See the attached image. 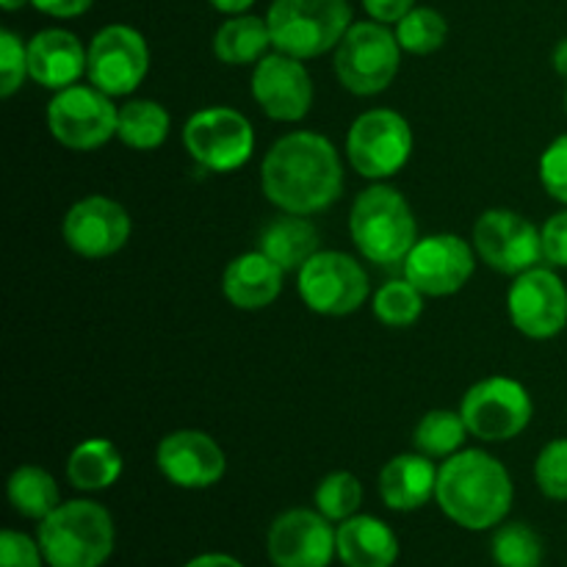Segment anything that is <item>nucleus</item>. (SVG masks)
I'll use <instances>...</instances> for the list:
<instances>
[{"label": "nucleus", "instance_id": "423d86ee", "mask_svg": "<svg viewBox=\"0 0 567 567\" xmlns=\"http://www.w3.org/2000/svg\"><path fill=\"white\" fill-rule=\"evenodd\" d=\"M402 64V44L385 22H354L336 48V75L358 97L385 92Z\"/></svg>", "mask_w": 567, "mask_h": 567}, {"label": "nucleus", "instance_id": "a19ab883", "mask_svg": "<svg viewBox=\"0 0 567 567\" xmlns=\"http://www.w3.org/2000/svg\"><path fill=\"white\" fill-rule=\"evenodd\" d=\"M183 567H244V563H238L230 554H199V557L188 559Z\"/></svg>", "mask_w": 567, "mask_h": 567}, {"label": "nucleus", "instance_id": "473e14b6", "mask_svg": "<svg viewBox=\"0 0 567 567\" xmlns=\"http://www.w3.org/2000/svg\"><path fill=\"white\" fill-rule=\"evenodd\" d=\"M374 316L385 327H410L419 321L424 313V293L402 277V280H391L374 293Z\"/></svg>", "mask_w": 567, "mask_h": 567}, {"label": "nucleus", "instance_id": "4c0bfd02", "mask_svg": "<svg viewBox=\"0 0 567 567\" xmlns=\"http://www.w3.org/2000/svg\"><path fill=\"white\" fill-rule=\"evenodd\" d=\"M543 260L554 269H567V208L543 225Z\"/></svg>", "mask_w": 567, "mask_h": 567}, {"label": "nucleus", "instance_id": "f8f14e48", "mask_svg": "<svg viewBox=\"0 0 567 567\" xmlns=\"http://www.w3.org/2000/svg\"><path fill=\"white\" fill-rule=\"evenodd\" d=\"M476 255L502 275H524L543 260V233L526 216L493 208L474 225Z\"/></svg>", "mask_w": 567, "mask_h": 567}, {"label": "nucleus", "instance_id": "79ce46f5", "mask_svg": "<svg viewBox=\"0 0 567 567\" xmlns=\"http://www.w3.org/2000/svg\"><path fill=\"white\" fill-rule=\"evenodd\" d=\"M216 11H225V14H244L255 0H208Z\"/></svg>", "mask_w": 567, "mask_h": 567}, {"label": "nucleus", "instance_id": "f3484780", "mask_svg": "<svg viewBox=\"0 0 567 567\" xmlns=\"http://www.w3.org/2000/svg\"><path fill=\"white\" fill-rule=\"evenodd\" d=\"M252 97L269 120L299 122L313 105V81L302 59L288 53H266L255 64Z\"/></svg>", "mask_w": 567, "mask_h": 567}, {"label": "nucleus", "instance_id": "412c9836", "mask_svg": "<svg viewBox=\"0 0 567 567\" xmlns=\"http://www.w3.org/2000/svg\"><path fill=\"white\" fill-rule=\"evenodd\" d=\"M282 275L286 271L269 255L255 249V252H244L236 260H230L225 277H221V291L230 299L233 308L264 310L280 297Z\"/></svg>", "mask_w": 567, "mask_h": 567}, {"label": "nucleus", "instance_id": "bb28decb", "mask_svg": "<svg viewBox=\"0 0 567 567\" xmlns=\"http://www.w3.org/2000/svg\"><path fill=\"white\" fill-rule=\"evenodd\" d=\"M169 111L153 100H131L120 109V125L116 136L131 150H155L169 136Z\"/></svg>", "mask_w": 567, "mask_h": 567}, {"label": "nucleus", "instance_id": "9b49d317", "mask_svg": "<svg viewBox=\"0 0 567 567\" xmlns=\"http://www.w3.org/2000/svg\"><path fill=\"white\" fill-rule=\"evenodd\" d=\"M302 302L321 316H349L369 299L371 286L363 266L347 252H316L299 269Z\"/></svg>", "mask_w": 567, "mask_h": 567}, {"label": "nucleus", "instance_id": "ddd939ff", "mask_svg": "<svg viewBox=\"0 0 567 567\" xmlns=\"http://www.w3.org/2000/svg\"><path fill=\"white\" fill-rule=\"evenodd\" d=\"M147 70L150 50L136 28L105 25L89 44V83L111 97L136 92Z\"/></svg>", "mask_w": 567, "mask_h": 567}, {"label": "nucleus", "instance_id": "72a5a7b5", "mask_svg": "<svg viewBox=\"0 0 567 567\" xmlns=\"http://www.w3.org/2000/svg\"><path fill=\"white\" fill-rule=\"evenodd\" d=\"M535 482L551 502H567V437L546 443L537 454Z\"/></svg>", "mask_w": 567, "mask_h": 567}, {"label": "nucleus", "instance_id": "9d476101", "mask_svg": "<svg viewBox=\"0 0 567 567\" xmlns=\"http://www.w3.org/2000/svg\"><path fill=\"white\" fill-rule=\"evenodd\" d=\"M183 144L203 169L236 172L252 158L255 131L241 111L214 105L188 116Z\"/></svg>", "mask_w": 567, "mask_h": 567}, {"label": "nucleus", "instance_id": "f704fd0d", "mask_svg": "<svg viewBox=\"0 0 567 567\" xmlns=\"http://www.w3.org/2000/svg\"><path fill=\"white\" fill-rule=\"evenodd\" d=\"M28 75V44L11 31H0V94L11 97Z\"/></svg>", "mask_w": 567, "mask_h": 567}, {"label": "nucleus", "instance_id": "0eeeda50", "mask_svg": "<svg viewBox=\"0 0 567 567\" xmlns=\"http://www.w3.org/2000/svg\"><path fill=\"white\" fill-rule=\"evenodd\" d=\"M413 153V131L402 114L374 109L360 114L347 133V155L354 172L369 181L393 177Z\"/></svg>", "mask_w": 567, "mask_h": 567}, {"label": "nucleus", "instance_id": "58836bf2", "mask_svg": "<svg viewBox=\"0 0 567 567\" xmlns=\"http://www.w3.org/2000/svg\"><path fill=\"white\" fill-rule=\"evenodd\" d=\"M365 11H369L371 20L377 22H399L410 9L415 6V0H363Z\"/></svg>", "mask_w": 567, "mask_h": 567}, {"label": "nucleus", "instance_id": "c03bdc74", "mask_svg": "<svg viewBox=\"0 0 567 567\" xmlns=\"http://www.w3.org/2000/svg\"><path fill=\"white\" fill-rule=\"evenodd\" d=\"M25 3H31V0H0V6H3L6 11H14V9H20V6H25Z\"/></svg>", "mask_w": 567, "mask_h": 567}, {"label": "nucleus", "instance_id": "39448f33", "mask_svg": "<svg viewBox=\"0 0 567 567\" xmlns=\"http://www.w3.org/2000/svg\"><path fill=\"white\" fill-rule=\"evenodd\" d=\"M266 22L275 50L305 61L338 48L352 25V9L349 0H275Z\"/></svg>", "mask_w": 567, "mask_h": 567}, {"label": "nucleus", "instance_id": "ea45409f", "mask_svg": "<svg viewBox=\"0 0 567 567\" xmlns=\"http://www.w3.org/2000/svg\"><path fill=\"white\" fill-rule=\"evenodd\" d=\"M94 0H31V6L37 11H44L50 17H59V20H72V17H81L83 11H89Z\"/></svg>", "mask_w": 567, "mask_h": 567}, {"label": "nucleus", "instance_id": "6e6552de", "mask_svg": "<svg viewBox=\"0 0 567 567\" xmlns=\"http://www.w3.org/2000/svg\"><path fill=\"white\" fill-rule=\"evenodd\" d=\"M465 426L485 443H504L518 437L535 415L529 391L509 377H487L476 382L460 404Z\"/></svg>", "mask_w": 567, "mask_h": 567}, {"label": "nucleus", "instance_id": "20e7f679", "mask_svg": "<svg viewBox=\"0 0 567 567\" xmlns=\"http://www.w3.org/2000/svg\"><path fill=\"white\" fill-rule=\"evenodd\" d=\"M349 233L365 260L377 266L404 264L419 241V227L410 203L393 186H374L358 194L349 214Z\"/></svg>", "mask_w": 567, "mask_h": 567}, {"label": "nucleus", "instance_id": "a18cd8bd", "mask_svg": "<svg viewBox=\"0 0 567 567\" xmlns=\"http://www.w3.org/2000/svg\"><path fill=\"white\" fill-rule=\"evenodd\" d=\"M565 111H567V92H565Z\"/></svg>", "mask_w": 567, "mask_h": 567}, {"label": "nucleus", "instance_id": "37998d69", "mask_svg": "<svg viewBox=\"0 0 567 567\" xmlns=\"http://www.w3.org/2000/svg\"><path fill=\"white\" fill-rule=\"evenodd\" d=\"M551 61H554V70H557L563 78H567V37L557 44V48H554Z\"/></svg>", "mask_w": 567, "mask_h": 567}, {"label": "nucleus", "instance_id": "cd10ccee", "mask_svg": "<svg viewBox=\"0 0 567 567\" xmlns=\"http://www.w3.org/2000/svg\"><path fill=\"white\" fill-rule=\"evenodd\" d=\"M9 502L22 518L44 520L61 504L59 485L39 465H20L9 476Z\"/></svg>", "mask_w": 567, "mask_h": 567}, {"label": "nucleus", "instance_id": "4468645a", "mask_svg": "<svg viewBox=\"0 0 567 567\" xmlns=\"http://www.w3.org/2000/svg\"><path fill=\"white\" fill-rule=\"evenodd\" d=\"M507 310L518 332L532 341H548L567 327V286L557 271L535 266L515 277Z\"/></svg>", "mask_w": 567, "mask_h": 567}, {"label": "nucleus", "instance_id": "c9c22d12", "mask_svg": "<svg viewBox=\"0 0 567 567\" xmlns=\"http://www.w3.org/2000/svg\"><path fill=\"white\" fill-rule=\"evenodd\" d=\"M540 183L548 197L567 205V133L554 138L540 155Z\"/></svg>", "mask_w": 567, "mask_h": 567}, {"label": "nucleus", "instance_id": "2eb2a0df", "mask_svg": "<svg viewBox=\"0 0 567 567\" xmlns=\"http://www.w3.org/2000/svg\"><path fill=\"white\" fill-rule=\"evenodd\" d=\"M404 277L424 297H452L476 269L474 249L454 233H437L415 241L404 258Z\"/></svg>", "mask_w": 567, "mask_h": 567}, {"label": "nucleus", "instance_id": "a211bd4d", "mask_svg": "<svg viewBox=\"0 0 567 567\" xmlns=\"http://www.w3.org/2000/svg\"><path fill=\"white\" fill-rule=\"evenodd\" d=\"M61 236H64L66 247L81 258H109V255L120 252L131 238V216L120 203L94 194L66 210Z\"/></svg>", "mask_w": 567, "mask_h": 567}, {"label": "nucleus", "instance_id": "7ed1b4c3", "mask_svg": "<svg viewBox=\"0 0 567 567\" xmlns=\"http://www.w3.org/2000/svg\"><path fill=\"white\" fill-rule=\"evenodd\" d=\"M37 540L50 567H103L116 546L114 518L103 504L75 498L39 520Z\"/></svg>", "mask_w": 567, "mask_h": 567}, {"label": "nucleus", "instance_id": "b1692460", "mask_svg": "<svg viewBox=\"0 0 567 567\" xmlns=\"http://www.w3.org/2000/svg\"><path fill=\"white\" fill-rule=\"evenodd\" d=\"M319 230L299 214H282L260 233L258 249L269 255L282 271H299L319 252Z\"/></svg>", "mask_w": 567, "mask_h": 567}, {"label": "nucleus", "instance_id": "f257e3e1", "mask_svg": "<svg viewBox=\"0 0 567 567\" xmlns=\"http://www.w3.org/2000/svg\"><path fill=\"white\" fill-rule=\"evenodd\" d=\"M260 186L282 214H319L343 194V164L330 138L310 131L288 133L266 153Z\"/></svg>", "mask_w": 567, "mask_h": 567}, {"label": "nucleus", "instance_id": "1a4fd4ad", "mask_svg": "<svg viewBox=\"0 0 567 567\" xmlns=\"http://www.w3.org/2000/svg\"><path fill=\"white\" fill-rule=\"evenodd\" d=\"M48 125L55 142L66 150L89 153L116 136L120 109L97 86H66L50 100Z\"/></svg>", "mask_w": 567, "mask_h": 567}, {"label": "nucleus", "instance_id": "6ab92c4d", "mask_svg": "<svg viewBox=\"0 0 567 567\" xmlns=\"http://www.w3.org/2000/svg\"><path fill=\"white\" fill-rule=\"evenodd\" d=\"M155 463L172 485L186 487V491L214 487L227 471V457L219 443L208 432L199 430L169 432L158 443Z\"/></svg>", "mask_w": 567, "mask_h": 567}, {"label": "nucleus", "instance_id": "a878e982", "mask_svg": "<svg viewBox=\"0 0 567 567\" xmlns=\"http://www.w3.org/2000/svg\"><path fill=\"white\" fill-rule=\"evenodd\" d=\"M271 44L269 22L255 14H236L221 22L214 37V55L221 64L244 66L258 64Z\"/></svg>", "mask_w": 567, "mask_h": 567}, {"label": "nucleus", "instance_id": "c756f323", "mask_svg": "<svg viewBox=\"0 0 567 567\" xmlns=\"http://www.w3.org/2000/svg\"><path fill=\"white\" fill-rule=\"evenodd\" d=\"M449 25L441 11L430 6H413L402 20L396 22V39L402 50L413 55H430L443 48Z\"/></svg>", "mask_w": 567, "mask_h": 567}, {"label": "nucleus", "instance_id": "dca6fc26", "mask_svg": "<svg viewBox=\"0 0 567 567\" xmlns=\"http://www.w3.org/2000/svg\"><path fill=\"white\" fill-rule=\"evenodd\" d=\"M266 551L275 567H330L332 557H338L332 520L319 509H288L271 524Z\"/></svg>", "mask_w": 567, "mask_h": 567}, {"label": "nucleus", "instance_id": "5701e85b", "mask_svg": "<svg viewBox=\"0 0 567 567\" xmlns=\"http://www.w3.org/2000/svg\"><path fill=\"white\" fill-rule=\"evenodd\" d=\"M338 559L347 567H393L399 559V537L374 515H352L336 529Z\"/></svg>", "mask_w": 567, "mask_h": 567}, {"label": "nucleus", "instance_id": "2f4dec72", "mask_svg": "<svg viewBox=\"0 0 567 567\" xmlns=\"http://www.w3.org/2000/svg\"><path fill=\"white\" fill-rule=\"evenodd\" d=\"M493 559L498 567H540L543 540L532 526L504 524L498 526L491 543Z\"/></svg>", "mask_w": 567, "mask_h": 567}, {"label": "nucleus", "instance_id": "aec40b11", "mask_svg": "<svg viewBox=\"0 0 567 567\" xmlns=\"http://www.w3.org/2000/svg\"><path fill=\"white\" fill-rule=\"evenodd\" d=\"M89 53L83 50L81 39L61 28L39 31L28 42V75L44 89L75 86L81 75H86Z\"/></svg>", "mask_w": 567, "mask_h": 567}, {"label": "nucleus", "instance_id": "7c9ffc66", "mask_svg": "<svg viewBox=\"0 0 567 567\" xmlns=\"http://www.w3.org/2000/svg\"><path fill=\"white\" fill-rule=\"evenodd\" d=\"M360 504H363V485L349 471L327 474L316 487V509L332 524H343L347 518L358 515Z\"/></svg>", "mask_w": 567, "mask_h": 567}, {"label": "nucleus", "instance_id": "393cba45", "mask_svg": "<svg viewBox=\"0 0 567 567\" xmlns=\"http://www.w3.org/2000/svg\"><path fill=\"white\" fill-rule=\"evenodd\" d=\"M122 476V454L105 437H89L72 449L66 460V480L75 491H105Z\"/></svg>", "mask_w": 567, "mask_h": 567}, {"label": "nucleus", "instance_id": "c85d7f7f", "mask_svg": "<svg viewBox=\"0 0 567 567\" xmlns=\"http://www.w3.org/2000/svg\"><path fill=\"white\" fill-rule=\"evenodd\" d=\"M465 432H468V426H465L463 413L432 410L415 426L413 446L426 457H452L465 443Z\"/></svg>", "mask_w": 567, "mask_h": 567}, {"label": "nucleus", "instance_id": "f03ea898", "mask_svg": "<svg viewBox=\"0 0 567 567\" xmlns=\"http://www.w3.org/2000/svg\"><path fill=\"white\" fill-rule=\"evenodd\" d=\"M515 487L509 471L480 449L446 457L437 468L435 502L449 520L468 532L502 526L513 509Z\"/></svg>", "mask_w": 567, "mask_h": 567}, {"label": "nucleus", "instance_id": "e433bc0d", "mask_svg": "<svg viewBox=\"0 0 567 567\" xmlns=\"http://www.w3.org/2000/svg\"><path fill=\"white\" fill-rule=\"evenodd\" d=\"M44 554L39 540L14 529L0 535V567H42Z\"/></svg>", "mask_w": 567, "mask_h": 567}, {"label": "nucleus", "instance_id": "4be33fe9", "mask_svg": "<svg viewBox=\"0 0 567 567\" xmlns=\"http://www.w3.org/2000/svg\"><path fill=\"white\" fill-rule=\"evenodd\" d=\"M437 491V468L426 454H399L380 471V496L388 509L413 513Z\"/></svg>", "mask_w": 567, "mask_h": 567}]
</instances>
